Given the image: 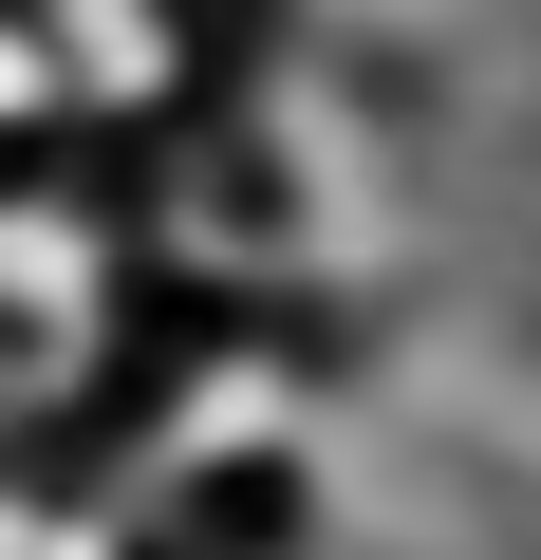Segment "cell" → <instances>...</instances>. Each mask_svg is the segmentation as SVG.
Here are the masks:
<instances>
[{"instance_id": "obj_1", "label": "cell", "mask_w": 541, "mask_h": 560, "mask_svg": "<svg viewBox=\"0 0 541 560\" xmlns=\"http://www.w3.org/2000/svg\"><path fill=\"white\" fill-rule=\"evenodd\" d=\"M0 150H75V94H57L38 0H0Z\"/></svg>"}]
</instances>
